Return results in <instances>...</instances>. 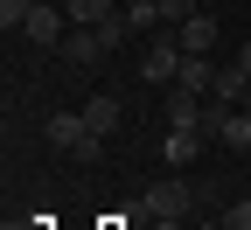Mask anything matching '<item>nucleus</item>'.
<instances>
[{"instance_id":"14","label":"nucleus","mask_w":251,"mask_h":230,"mask_svg":"<svg viewBox=\"0 0 251 230\" xmlns=\"http://www.w3.org/2000/svg\"><path fill=\"white\" fill-rule=\"evenodd\" d=\"M42 7V0H0V28H7V35H14V28L28 21V14H35Z\"/></svg>"},{"instance_id":"9","label":"nucleus","mask_w":251,"mask_h":230,"mask_svg":"<svg viewBox=\"0 0 251 230\" xmlns=\"http://www.w3.org/2000/svg\"><path fill=\"white\" fill-rule=\"evenodd\" d=\"M196 153H202V133H196V126H168V168H188Z\"/></svg>"},{"instance_id":"8","label":"nucleus","mask_w":251,"mask_h":230,"mask_svg":"<svg viewBox=\"0 0 251 230\" xmlns=\"http://www.w3.org/2000/svg\"><path fill=\"white\" fill-rule=\"evenodd\" d=\"M63 14H70V28H98L119 14V0H63Z\"/></svg>"},{"instance_id":"3","label":"nucleus","mask_w":251,"mask_h":230,"mask_svg":"<svg viewBox=\"0 0 251 230\" xmlns=\"http://www.w3.org/2000/svg\"><path fill=\"white\" fill-rule=\"evenodd\" d=\"M188 209H196V188H188V181H153L133 203V216H153V223H181Z\"/></svg>"},{"instance_id":"6","label":"nucleus","mask_w":251,"mask_h":230,"mask_svg":"<svg viewBox=\"0 0 251 230\" xmlns=\"http://www.w3.org/2000/svg\"><path fill=\"white\" fill-rule=\"evenodd\" d=\"M175 84H181V91H196V98H209V91H216V63H209V56H181Z\"/></svg>"},{"instance_id":"10","label":"nucleus","mask_w":251,"mask_h":230,"mask_svg":"<svg viewBox=\"0 0 251 230\" xmlns=\"http://www.w3.org/2000/svg\"><path fill=\"white\" fill-rule=\"evenodd\" d=\"M216 49V21L196 14V21H181V56H209Z\"/></svg>"},{"instance_id":"5","label":"nucleus","mask_w":251,"mask_h":230,"mask_svg":"<svg viewBox=\"0 0 251 230\" xmlns=\"http://www.w3.org/2000/svg\"><path fill=\"white\" fill-rule=\"evenodd\" d=\"M63 56H70L77 70H91V63H105L112 49H105V35H98V28H70V35H63Z\"/></svg>"},{"instance_id":"13","label":"nucleus","mask_w":251,"mask_h":230,"mask_svg":"<svg viewBox=\"0 0 251 230\" xmlns=\"http://www.w3.org/2000/svg\"><path fill=\"white\" fill-rule=\"evenodd\" d=\"M98 35H105V49H126V42H133V21H126V7H119L112 21H98Z\"/></svg>"},{"instance_id":"11","label":"nucleus","mask_w":251,"mask_h":230,"mask_svg":"<svg viewBox=\"0 0 251 230\" xmlns=\"http://www.w3.org/2000/svg\"><path fill=\"white\" fill-rule=\"evenodd\" d=\"M244 70H237V63H224V70H216V91H209V105H244Z\"/></svg>"},{"instance_id":"4","label":"nucleus","mask_w":251,"mask_h":230,"mask_svg":"<svg viewBox=\"0 0 251 230\" xmlns=\"http://www.w3.org/2000/svg\"><path fill=\"white\" fill-rule=\"evenodd\" d=\"M21 35L35 42V49H63V35H70V14H63V0H42V7L21 21Z\"/></svg>"},{"instance_id":"12","label":"nucleus","mask_w":251,"mask_h":230,"mask_svg":"<svg viewBox=\"0 0 251 230\" xmlns=\"http://www.w3.org/2000/svg\"><path fill=\"white\" fill-rule=\"evenodd\" d=\"M126 21H133V35H153V28H168V21H161V0H126Z\"/></svg>"},{"instance_id":"18","label":"nucleus","mask_w":251,"mask_h":230,"mask_svg":"<svg viewBox=\"0 0 251 230\" xmlns=\"http://www.w3.org/2000/svg\"><path fill=\"white\" fill-rule=\"evenodd\" d=\"M244 112H251V84H244Z\"/></svg>"},{"instance_id":"2","label":"nucleus","mask_w":251,"mask_h":230,"mask_svg":"<svg viewBox=\"0 0 251 230\" xmlns=\"http://www.w3.org/2000/svg\"><path fill=\"white\" fill-rule=\"evenodd\" d=\"M175 70H181V28H153L147 49H140V77L147 84H175Z\"/></svg>"},{"instance_id":"16","label":"nucleus","mask_w":251,"mask_h":230,"mask_svg":"<svg viewBox=\"0 0 251 230\" xmlns=\"http://www.w3.org/2000/svg\"><path fill=\"white\" fill-rule=\"evenodd\" d=\"M230 230H251V203H237V209H230Z\"/></svg>"},{"instance_id":"17","label":"nucleus","mask_w":251,"mask_h":230,"mask_svg":"<svg viewBox=\"0 0 251 230\" xmlns=\"http://www.w3.org/2000/svg\"><path fill=\"white\" fill-rule=\"evenodd\" d=\"M237 70H244V77H251V42H244V49H237Z\"/></svg>"},{"instance_id":"1","label":"nucleus","mask_w":251,"mask_h":230,"mask_svg":"<svg viewBox=\"0 0 251 230\" xmlns=\"http://www.w3.org/2000/svg\"><path fill=\"white\" fill-rule=\"evenodd\" d=\"M49 140H56L63 153H70L77 168H98V160H105V133H91L84 105H77V112H56V119H49Z\"/></svg>"},{"instance_id":"7","label":"nucleus","mask_w":251,"mask_h":230,"mask_svg":"<svg viewBox=\"0 0 251 230\" xmlns=\"http://www.w3.org/2000/svg\"><path fill=\"white\" fill-rule=\"evenodd\" d=\"M84 119H91V133H105V140H112L126 112H119V98H105V91H98V98H84Z\"/></svg>"},{"instance_id":"15","label":"nucleus","mask_w":251,"mask_h":230,"mask_svg":"<svg viewBox=\"0 0 251 230\" xmlns=\"http://www.w3.org/2000/svg\"><path fill=\"white\" fill-rule=\"evenodd\" d=\"M202 14V0H161V21L168 28H181V21H196Z\"/></svg>"}]
</instances>
